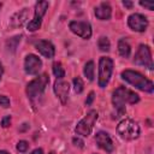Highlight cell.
Wrapping results in <instances>:
<instances>
[{
    "label": "cell",
    "mask_w": 154,
    "mask_h": 154,
    "mask_svg": "<svg viewBox=\"0 0 154 154\" xmlns=\"http://www.w3.org/2000/svg\"><path fill=\"white\" fill-rule=\"evenodd\" d=\"M140 101V96L130 90V89H126L125 87H119L114 90L113 93V96H112V102L114 105V108L120 113L123 114L125 112V103H136Z\"/></svg>",
    "instance_id": "1"
},
{
    "label": "cell",
    "mask_w": 154,
    "mask_h": 154,
    "mask_svg": "<svg viewBox=\"0 0 154 154\" xmlns=\"http://www.w3.org/2000/svg\"><path fill=\"white\" fill-rule=\"evenodd\" d=\"M122 78L124 81H126L128 83L132 84L134 87H136L140 90L152 93L153 89H154L153 82L150 79L146 78L143 75H141L137 71H134V70H124L122 72Z\"/></svg>",
    "instance_id": "2"
},
{
    "label": "cell",
    "mask_w": 154,
    "mask_h": 154,
    "mask_svg": "<svg viewBox=\"0 0 154 154\" xmlns=\"http://www.w3.org/2000/svg\"><path fill=\"white\" fill-rule=\"evenodd\" d=\"M117 132L124 140H135L140 136V126L135 120L126 118L118 124Z\"/></svg>",
    "instance_id": "3"
},
{
    "label": "cell",
    "mask_w": 154,
    "mask_h": 154,
    "mask_svg": "<svg viewBox=\"0 0 154 154\" xmlns=\"http://www.w3.org/2000/svg\"><path fill=\"white\" fill-rule=\"evenodd\" d=\"M48 83H49V77H48L47 73H42V75L37 76L35 79L29 82L28 85H26V94H28V96L30 99L37 97L38 95H41L45 91V89H46Z\"/></svg>",
    "instance_id": "4"
},
{
    "label": "cell",
    "mask_w": 154,
    "mask_h": 154,
    "mask_svg": "<svg viewBox=\"0 0 154 154\" xmlns=\"http://www.w3.org/2000/svg\"><path fill=\"white\" fill-rule=\"evenodd\" d=\"M97 117H99V113L95 111V109H91L87 113V116L79 120V123L77 124L76 126V134L77 135H81V136H88L90 135L93 128H94V124L95 122L97 120Z\"/></svg>",
    "instance_id": "5"
},
{
    "label": "cell",
    "mask_w": 154,
    "mask_h": 154,
    "mask_svg": "<svg viewBox=\"0 0 154 154\" xmlns=\"http://www.w3.org/2000/svg\"><path fill=\"white\" fill-rule=\"evenodd\" d=\"M113 71V60L108 57H101L99 61V85L105 88Z\"/></svg>",
    "instance_id": "6"
},
{
    "label": "cell",
    "mask_w": 154,
    "mask_h": 154,
    "mask_svg": "<svg viewBox=\"0 0 154 154\" xmlns=\"http://www.w3.org/2000/svg\"><path fill=\"white\" fill-rule=\"evenodd\" d=\"M134 61L137 65H141V66H144V67L152 70L153 69V59H152L150 48L147 45H141L135 54Z\"/></svg>",
    "instance_id": "7"
},
{
    "label": "cell",
    "mask_w": 154,
    "mask_h": 154,
    "mask_svg": "<svg viewBox=\"0 0 154 154\" xmlns=\"http://www.w3.org/2000/svg\"><path fill=\"white\" fill-rule=\"evenodd\" d=\"M47 8H48V2L47 1H38V2H36L34 19L31 22H29V24H28V30L29 31H35V30H37L41 26L42 18H43Z\"/></svg>",
    "instance_id": "8"
},
{
    "label": "cell",
    "mask_w": 154,
    "mask_h": 154,
    "mask_svg": "<svg viewBox=\"0 0 154 154\" xmlns=\"http://www.w3.org/2000/svg\"><path fill=\"white\" fill-rule=\"evenodd\" d=\"M70 30L76 34L77 36L82 37V38H90L91 36V26L88 22H79V20H72L70 23Z\"/></svg>",
    "instance_id": "9"
},
{
    "label": "cell",
    "mask_w": 154,
    "mask_h": 154,
    "mask_svg": "<svg viewBox=\"0 0 154 154\" xmlns=\"http://www.w3.org/2000/svg\"><path fill=\"white\" fill-rule=\"evenodd\" d=\"M128 25L135 30V31H138V32H142L147 29L148 26V20L144 16L140 14V13H134L131 16H129L128 18Z\"/></svg>",
    "instance_id": "10"
},
{
    "label": "cell",
    "mask_w": 154,
    "mask_h": 154,
    "mask_svg": "<svg viewBox=\"0 0 154 154\" xmlns=\"http://www.w3.org/2000/svg\"><path fill=\"white\" fill-rule=\"evenodd\" d=\"M42 67V61L41 59L35 55V54H29L25 57V60H24V69H25V72L29 73V75H36L38 73V71L41 70Z\"/></svg>",
    "instance_id": "11"
},
{
    "label": "cell",
    "mask_w": 154,
    "mask_h": 154,
    "mask_svg": "<svg viewBox=\"0 0 154 154\" xmlns=\"http://www.w3.org/2000/svg\"><path fill=\"white\" fill-rule=\"evenodd\" d=\"M95 142H96V144H97L101 149H103V150L107 152V153H112L113 149H114V146H113V142H112L109 135H108L107 132H105V131H99V132L96 134V136H95Z\"/></svg>",
    "instance_id": "12"
},
{
    "label": "cell",
    "mask_w": 154,
    "mask_h": 154,
    "mask_svg": "<svg viewBox=\"0 0 154 154\" xmlns=\"http://www.w3.org/2000/svg\"><path fill=\"white\" fill-rule=\"evenodd\" d=\"M54 93L55 95L59 97V100L65 103L67 100V95H69V90H70V85L67 82L63 81V79H57L54 83Z\"/></svg>",
    "instance_id": "13"
},
{
    "label": "cell",
    "mask_w": 154,
    "mask_h": 154,
    "mask_svg": "<svg viewBox=\"0 0 154 154\" xmlns=\"http://www.w3.org/2000/svg\"><path fill=\"white\" fill-rule=\"evenodd\" d=\"M35 47H36V49H37L45 58H47V59H52V58L54 57V54H55V48H54V46L52 45V42H49V41H47V40H41V41L36 42Z\"/></svg>",
    "instance_id": "14"
},
{
    "label": "cell",
    "mask_w": 154,
    "mask_h": 154,
    "mask_svg": "<svg viewBox=\"0 0 154 154\" xmlns=\"http://www.w3.org/2000/svg\"><path fill=\"white\" fill-rule=\"evenodd\" d=\"M111 14H112V8L107 2H102L95 8V16H96V18H99L101 20L109 19Z\"/></svg>",
    "instance_id": "15"
},
{
    "label": "cell",
    "mask_w": 154,
    "mask_h": 154,
    "mask_svg": "<svg viewBox=\"0 0 154 154\" xmlns=\"http://www.w3.org/2000/svg\"><path fill=\"white\" fill-rule=\"evenodd\" d=\"M13 17H14V18H18V19H12V18H11V25H12V26H20V25L25 22L26 17H28V8H23L22 11L17 12Z\"/></svg>",
    "instance_id": "16"
},
{
    "label": "cell",
    "mask_w": 154,
    "mask_h": 154,
    "mask_svg": "<svg viewBox=\"0 0 154 154\" xmlns=\"http://www.w3.org/2000/svg\"><path fill=\"white\" fill-rule=\"evenodd\" d=\"M118 52L123 58H129L131 48H130V45L128 43L126 40H124V38L119 40V42H118Z\"/></svg>",
    "instance_id": "17"
},
{
    "label": "cell",
    "mask_w": 154,
    "mask_h": 154,
    "mask_svg": "<svg viewBox=\"0 0 154 154\" xmlns=\"http://www.w3.org/2000/svg\"><path fill=\"white\" fill-rule=\"evenodd\" d=\"M94 71H95V67H94V61H88L85 65H84V76L89 79V81H93L94 79Z\"/></svg>",
    "instance_id": "18"
},
{
    "label": "cell",
    "mask_w": 154,
    "mask_h": 154,
    "mask_svg": "<svg viewBox=\"0 0 154 154\" xmlns=\"http://www.w3.org/2000/svg\"><path fill=\"white\" fill-rule=\"evenodd\" d=\"M53 73L57 77V79H63L65 76V70L61 65V63H54L53 64Z\"/></svg>",
    "instance_id": "19"
},
{
    "label": "cell",
    "mask_w": 154,
    "mask_h": 154,
    "mask_svg": "<svg viewBox=\"0 0 154 154\" xmlns=\"http://www.w3.org/2000/svg\"><path fill=\"white\" fill-rule=\"evenodd\" d=\"M97 46L100 48V51L102 52H108L109 48H111V43H109V40L106 37V36H101L97 41Z\"/></svg>",
    "instance_id": "20"
},
{
    "label": "cell",
    "mask_w": 154,
    "mask_h": 154,
    "mask_svg": "<svg viewBox=\"0 0 154 154\" xmlns=\"http://www.w3.org/2000/svg\"><path fill=\"white\" fill-rule=\"evenodd\" d=\"M83 87H84V84H83V81L81 79V77H75L73 78V88H75V91L77 94L82 93L83 91Z\"/></svg>",
    "instance_id": "21"
},
{
    "label": "cell",
    "mask_w": 154,
    "mask_h": 154,
    "mask_svg": "<svg viewBox=\"0 0 154 154\" xmlns=\"http://www.w3.org/2000/svg\"><path fill=\"white\" fill-rule=\"evenodd\" d=\"M28 147H29V143H28L26 141H19V142L17 143V150H19V152H22V153L26 152Z\"/></svg>",
    "instance_id": "22"
},
{
    "label": "cell",
    "mask_w": 154,
    "mask_h": 154,
    "mask_svg": "<svg viewBox=\"0 0 154 154\" xmlns=\"http://www.w3.org/2000/svg\"><path fill=\"white\" fill-rule=\"evenodd\" d=\"M0 106H2L5 108L10 107V99L5 95H0Z\"/></svg>",
    "instance_id": "23"
},
{
    "label": "cell",
    "mask_w": 154,
    "mask_h": 154,
    "mask_svg": "<svg viewBox=\"0 0 154 154\" xmlns=\"http://www.w3.org/2000/svg\"><path fill=\"white\" fill-rule=\"evenodd\" d=\"M10 124H11V117H10V116L4 117L2 120H1V125H2V128H7V126H10Z\"/></svg>",
    "instance_id": "24"
},
{
    "label": "cell",
    "mask_w": 154,
    "mask_h": 154,
    "mask_svg": "<svg viewBox=\"0 0 154 154\" xmlns=\"http://www.w3.org/2000/svg\"><path fill=\"white\" fill-rule=\"evenodd\" d=\"M140 5L143 7H147L148 10H154V2H147V1H140Z\"/></svg>",
    "instance_id": "25"
},
{
    "label": "cell",
    "mask_w": 154,
    "mask_h": 154,
    "mask_svg": "<svg viewBox=\"0 0 154 154\" xmlns=\"http://www.w3.org/2000/svg\"><path fill=\"white\" fill-rule=\"evenodd\" d=\"M94 96H95V94H94V91H90L89 93V95H88V99L85 100V103L89 106V105H91V102H93V100H94Z\"/></svg>",
    "instance_id": "26"
},
{
    "label": "cell",
    "mask_w": 154,
    "mask_h": 154,
    "mask_svg": "<svg viewBox=\"0 0 154 154\" xmlns=\"http://www.w3.org/2000/svg\"><path fill=\"white\" fill-rule=\"evenodd\" d=\"M73 143H75L76 146H78V147H83V142H82L79 138H76V137H75V138H73Z\"/></svg>",
    "instance_id": "27"
},
{
    "label": "cell",
    "mask_w": 154,
    "mask_h": 154,
    "mask_svg": "<svg viewBox=\"0 0 154 154\" xmlns=\"http://www.w3.org/2000/svg\"><path fill=\"white\" fill-rule=\"evenodd\" d=\"M123 5H124L125 7H128V8H131L134 4H132L131 1H126V0H124V1H123Z\"/></svg>",
    "instance_id": "28"
},
{
    "label": "cell",
    "mask_w": 154,
    "mask_h": 154,
    "mask_svg": "<svg viewBox=\"0 0 154 154\" xmlns=\"http://www.w3.org/2000/svg\"><path fill=\"white\" fill-rule=\"evenodd\" d=\"M31 154H43V150H42L41 148H37V149L32 150V153H31Z\"/></svg>",
    "instance_id": "29"
},
{
    "label": "cell",
    "mask_w": 154,
    "mask_h": 154,
    "mask_svg": "<svg viewBox=\"0 0 154 154\" xmlns=\"http://www.w3.org/2000/svg\"><path fill=\"white\" fill-rule=\"evenodd\" d=\"M2 73H4V67H2V65H1V63H0V79H1Z\"/></svg>",
    "instance_id": "30"
},
{
    "label": "cell",
    "mask_w": 154,
    "mask_h": 154,
    "mask_svg": "<svg viewBox=\"0 0 154 154\" xmlns=\"http://www.w3.org/2000/svg\"><path fill=\"white\" fill-rule=\"evenodd\" d=\"M0 154H8L6 150H0Z\"/></svg>",
    "instance_id": "31"
},
{
    "label": "cell",
    "mask_w": 154,
    "mask_h": 154,
    "mask_svg": "<svg viewBox=\"0 0 154 154\" xmlns=\"http://www.w3.org/2000/svg\"><path fill=\"white\" fill-rule=\"evenodd\" d=\"M49 154H54V153H53V152H51V153H49Z\"/></svg>",
    "instance_id": "32"
},
{
    "label": "cell",
    "mask_w": 154,
    "mask_h": 154,
    "mask_svg": "<svg viewBox=\"0 0 154 154\" xmlns=\"http://www.w3.org/2000/svg\"><path fill=\"white\" fill-rule=\"evenodd\" d=\"M0 8H1V4H0Z\"/></svg>",
    "instance_id": "33"
}]
</instances>
